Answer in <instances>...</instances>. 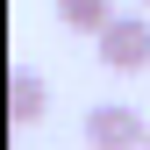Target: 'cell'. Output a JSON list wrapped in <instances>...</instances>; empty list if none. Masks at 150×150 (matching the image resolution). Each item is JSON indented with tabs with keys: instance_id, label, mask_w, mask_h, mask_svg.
<instances>
[{
	"instance_id": "cell-1",
	"label": "cell",
	"mask_w": 150,
	"mask_h": 150,
	"mask_svg": "<svg viewBox=\"0 0 150 150\" xmlns=\"http://www.w3.org/2000/svg\"><path fill=\"white\" fill-rule=\"evenodd\" d=\"M107 71H150V14H115L100 36H93Z\"/></svg>"
},
{
	"instance_id": "cell-2",
	"label": "cell",
	"mask_w": 150,
	"mask_h": 150,
	"mask_svg": "<svg viewBox=\"0 0 150 150\" xmlns=\"http://www.w3.org/2000/svg\"><path fill=\"white\" fill-rule=\"evenodd\" d=\"M86 143H93V150H143V143H150V122L136 115V107H122V100L86 107Z\"/></svg>"
},
{
	"instance_id": "cell-3",
	"label": "cell",
	"mask_w": 150,
	"mask_h": 150,
	"mask_svg": "<svg viewBox=\"0 0 150 150\" xmlns=\"http://www.w3.org/2000/svg\"><path fill=\"white\" fill-rule=\"evenodd\" d=\"M43 107H50V86L36 79L29 64H14V79H7V115L29 129V122H43Z\"/></svg>"
},
{
	"instance_id": "cell-4",
	"label": "cell",
	"mask_w": 150,
	"mask_h": 150,
	"mask_svg": "<svg viewBox=\"0 0 150 150\" xmlns=\"http://www.w3.org/2000/svg\"><path fill=\"white\" fill-rule=\"evenodd\" d=\"M115 14H122L115 0H57V22H64L71 36H100L107 22H115Z\"/></svg>"
},
{
	"instance_id": "cell-5",
	"label": "cell",
	"mask_w": 150,
	"mask_h": 150,
	"mask_svg": "<svg viewBox=\"0 0 150 150\" xmlns=\"http://www.w3.org/2000/svg\"><path fill=\"white\" fill-rule=\"evenodd\" d=\"M143 150H150V143H143Z\"/></svg>"
}]
</instances>
